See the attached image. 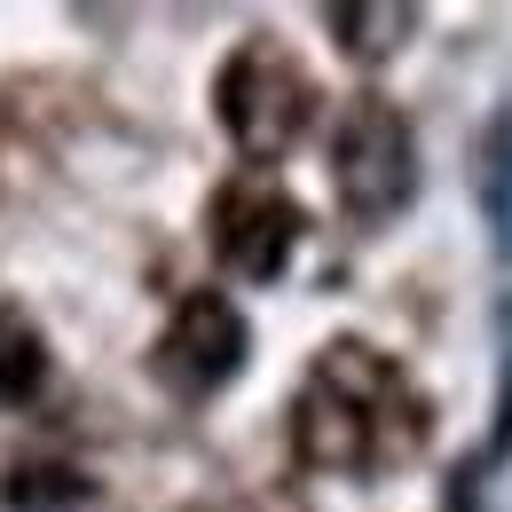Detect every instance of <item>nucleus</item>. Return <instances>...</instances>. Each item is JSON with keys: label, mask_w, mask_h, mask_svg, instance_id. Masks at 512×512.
<instances>
[{"label": "nucleus", "mask_w": 512, "mask_h": 512, "mask_svg": "<svg viewBox=\"0 0 512 512\" xmlns=\"http://www.w3.org/2000/svg\"><path fill=\"white\" fill-rule=\"evenodd\" d=\"M158 386H174L182 402H205L245 371V316L221 300V292H190L174 323L158 331V355H150Z\"/></svg>", "instance_id": "obj_4"}, {"label": "nucleus", "mask_w": 512, "mask_h": 512, "mask_svg": "<svg viewBox=\"0 0 512 512\" xmlns=\"http://www.w3.org/2000/svg\"><path fill=\"white\" fill-rule=\"evenodd\" d=\"M426 418H418V394L410 379L386 363L379 347H323V363L308 371L300 402H292V449L316 465V473H371L394 465L402 449H418Z\"/></svg>", "instance_id": "obj_1"}, {"label": "nucleus", "mask_w": 512, "mask_h": 512, "mask_svg": "<svg viewBox=\"0 0 512 512\" xmlns=\"http://www.w3.org/2000/svg\"><path fill=\"white\" fill-rule=\"evenodd\" d=\"M473 174H481V205H489V221H497V245L512 253V111H497V127L481 142Z\"/></svg>", "instance_id": "obj_7"}, {"label": "nucleus", "mask_w": 512, "mask_h": 512, "mask_svg": "<svg viewBox=\"0 0 512 512\" xmlns=\"http://www.w3.org/2000/svg\"><path fill=\"white\" fill-rule=\"evenodd\" d=\"M418 8H331V24H339V40L355 48V56H386L394 48V32H379V24H410Z\"/></svg>", "instance_id": "obj_8"}, {"label": "nucleus", "mask_w": 512, "mask_h": 512, "mask_svg": "<svg viewBox=\"0 0 512 512\" xmlns=\"http://www.w3.org/2000/svg\"><path fill=\"white\" fill-rule=\"evenodd\" d=\"M316 119V79L292 64L276 40H245L221 71V127L245 158H284Z\"/></svg>", "instance_id": "obj_2"}, {"label": "nucleus", "mask_w": 512, "mask_h": 512, "mask_svg": "<svg viewBox=\"0 0 512 512\" xmlns=\"http://www.w3.org/2000/svg\"><path fill=\"white\" fill-rule=\"evenodd\" d=\"M300 245V205L284 190H268V182H229V190L213 197V253L229 260L237 276H284V260Z\"/></svg>", "instance_id": "obj_5"}, {"label": "nucleus", "mask_w": 512, "mask_h": 512, "mask_svg": "<svg viewBox=\"0 0 512 512\" xmlns=\"http://www.w3.org/2000/svg\"><path fill=\"white\" fill-rule=\"evenodd\" d=\"M339 205L355 221H394L402 197L418 190V150H410V119L386 103V95H363L347 119H339Z\"/></svg>", "instance_id": "obj_3"}, {"label": "nucleus", "mask_w": 512, "mask_h": 512, "mask_svg": "<svg viewBox=\"0 0 512 512\" xmlns=\"http://www.w3.org/2000/svg\"><path fill=\"white\" fill-rule=\"evenodd\" d=\"M48 379V355H40V331L16 316V308H0V402H32Z\"/></svg>", "instance_id": "obj_6"}]
</instances>
